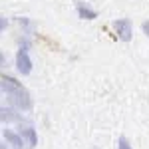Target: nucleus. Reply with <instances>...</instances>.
Returning a JSON list of instances; mask_svg holds the SVG:
<instances>
[{
	"label": "nucleus",
	"mask_w": 149,
	"mask_h": 149,
	"mask_svg": "<svg viewBox=\"0 0 149 149\" xmlns=\"http://www.w3.org/2000/svg\"><path fill=\"white\" fill-rule=\"evenodd\" d=\"M8 97H10V107H14V109L20 111V113L30 111V109L34 107V100H32V95H30V92H28L26 88L18 90L16 93H12Z\"/></svg>",
	"instance_id": "f257e3e1"
},
{
	"label": "nucleus",
	"mask_w": 149,
	"mask_h": 149,
	"mask_svg": "<svg viewBox=\"0 0 149 149\" xmlns=\"http://www.w3.org/2000/svg\"><path fill=\"white\" fill-rule=\"evenodd\" d=\"M113 30H115V36L121 40V42H129L133 38V24L129 18H119L113 22Z\"/></svg>",
	"instance_id": "f03ea898"
},
{
	"label": "nucleus",
	"mask_w": 149,
	"mask_h": 149,
	"mask_svg": "<svg viewBox=\"0 0 149 149\" xmlns=\"http://www.w3.org/2000/svg\"><path fill=\"white\" fill-rule=\"evenodd\" d=\"M32 68H34V64H32L30 54H28L26 50H18V52H16V70H18V74L30 76V74H32Z\"/></svg>",
	"instance_id": "7ed1b4c3"
},
{
	"label": "nucleus",
	"mask_w": 149,
	"mask_h": 149,
	"mask_svg": "<svg viewBox=\"0 0 149 149\" xmlns=\"http://www.w3.org/2000/svg\"><path fill=\"white\" fill-rule=\"evenodd\" d=\"M2 137H4V141H6L8 147H12V149H26V143H24L22 135H20L18 131L10 129V127H6V129L2 131Z\"/></svg>",
	"instance_id": "20e7f679"
},
{
	"label": "nucleus",
	"mask_w": 149,
	"mask_h": 149,
	"mask_svg": "<svg viewBox=\"0 0 149 149\" xmlns=\"http://www.w3.org/2000/svg\"><path fill=\"white\" fill-rule=\"evenodd\" d=\"M22 81L16 80V78H12V76H2L0 78V92H4L6 95H12V93H16L18 90H22Z\"/></svg>",
	"instance_id": "39448f33"
},
{
	"label": "nucleus",
	"mask_w": 149,
	"mask_h": 149,
	"mask_svg": "<svg viewBox=\"0 0 149 149\" xmlns=\"http://www.w3.org/2000/svg\"><path fill=\"white\" fill-rule=\"evenodd\" d=\"M18 133L22 135L24 143H26V149H34L36 145H38V131H36V127H32V125L20 127Z\"/></svg>",
	"instance_id": "423d86ee"
},
{
	"label": "nucleus",
	"mask_w": 149,
	"mask_h": 149,
	"mask_svg": "<svg viewBox=\"0 0 149 149\" xmlns=\"http://www.w3.org/2000/svg\"><path fill=\"white\" fill-rule=\"evenodd\" d=\"M0 121L2 123H16V121H22V113L16 111L10 105H0Z\"/></svg>",
	"instance_id": "0eeeda50"
},
{
	"label": "nucleus",
	"mask_w": 149,
	"mask_h": 149,
	"mask_svg": "<svg viewBox=\"0 0 149 149\" xmlns=\"http://www.w3.org/2000/svg\"><path fill=\"white\" fill-rule=\"evenodd\" d=\"M76 10H78V16H80L81 20H95V18H97V12L93 10L92 6L84 4V2H80V4L76 6Z\"/></svg>",
	"instance_id": "6e6552de"
},
{
	"label": "nucleus",
	"mask_w": 149,
	"mask_h": 149,
	"mask_svg": "<svg viewBox=\"0 0 149 149\" xmlns=\"http://www.w3.org/2000/svg\"><path fill=\"white\" fill-rule=\"evenodd\" d=\"M115 149H133V147H131L129 139H127L125 135H121V137H117V145H115Z\"/></svg>",
	"instance_id": "1a4fd4ad"
},
{
	"label": "nucleus",
	"mask_w": 149,
	"mask_h": 149,
	"mask_svg": "<svg viewBox=\"0 0 149 149\" xmlns=\"http://www.w3.org/2000/svg\"><path fill=\"white\" fill-rule=\"evenodd\" d=\"M18 50H30V40L28 38H24V40H20V44H18Z\"/></svg>",
	"instance_id": "9d476101"
},
{
	"label": "nucleus",
	"mask_w": 149,
	"mask_h": 149,
	"mask_svg": "<svg viewBox=\"0 0 149 149\" xmlns=\"http://www.w3.org/2000/svg\"><path fill=\"white\" fill-rule=\"evenodd\" d=\"M8 18H6V16H0V32H4V30H6V28H8Z\"/></svg>",
	"instance_id": "9b49d317"
},
{
	"label": "nucleus",
	"mask_w": 149,
	"mask_h": 149,
	"mask_svg": "<svg viewBox=\"0 0 149 149\" xmlns=\"http://www.w3.org/2000/svg\"><path fill=\"white\" fill-rule=\"evenodd\" d=\"M141 30H143V34L149 38V20H143V24H141Z\"/></svg>",
	"instance_id": "f8f14e48"
},
{
	"label": "nucleus",
	"mask_w": 149,
	"mask_h": 149,
	"mask_svg": "<svg viewBox=\"0 0 149 149\" xmlns=\"http://www.w3.org/2000/svg\"><path fill=\"white\" fill-rule=\"evenodd\" d=\"M4 64H6V56L0 52V66H4Z\"/></svg>",
	"instance_id": "ddd939ff"
}]
</instances>
